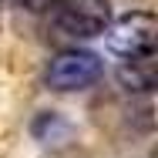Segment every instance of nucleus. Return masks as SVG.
I'll return each instance as SVG.
<instances>
[{"label": "nucleus", "mask_w": 158, "mask_h": 158, "mask_svg": "<svg viewBox=\"0 0 158 158\" xmlns=\"http://www.w3.org/2000/svg\"><path fill=\"white\" fill-rule=\"evenodd\" d=\"M111 0H57L47 10V27L61 40H91L111 24Z\"/></svg>", "instance_id": "nucleus-1"}, {"label": "nucleus", "mask_w": 158, "mask_h": 158, "mask_svg": "<svg viewBox=\"0 0 158 158\" xmlns=\"http://www.w3.org/2000/svg\"><path fill=\"white\" fill-rule=\"evenodd\" d=\"M155 14L152 10H128L118 20L108 24V51L118 54L121 61L128 57H145V54H155Z\"/></svg>", "instance_id": "nucleus-2"}, {"label": "nucleus", "mask_w": 158, "mask_h": 158, "mask_svg": "<svg viewBox=\"0 0 158 158\" xmlns=\"http://www.w3.org/2000/svg\"><path fill=\"white\" fill-rule=\"evenodd\" d=\"M104 71V61L98 57L94 51H84V47H67L61 51L51 67H47V84L54 91H84L91 88Z\"/></svg>", "instance_id": "nucleus-3"}, {"label": "nucleus", "mask_w": 158, "mask_h": 158, "mask_svg": "<svg viewBox=\"0 0 158 158\" xmlns=\"http://www.w3.org/2000/svg\"><path fill=\"white\" fill-rule=\"evenodd\" d=\"M118 81L125 91H152L155 88V54L145 57H128L118 64Z\"/></svg>", "instance_id": "nucleus-4"}, {"label": "nucleus", "mask_w": 158, "mask_h": 158, "mask_svg": "<svg viewBox=\"0 0 158 158\" xmlns=\"http://www.w3.org/2000/svg\"><path fill=\"white\" fill-rule=\"evenodd\" d=\"M17 7H24V10H31V14H44V10H51L57 0H14Z\"/></svg>", "instance_id": "nucleus-5"}]
</instances>
